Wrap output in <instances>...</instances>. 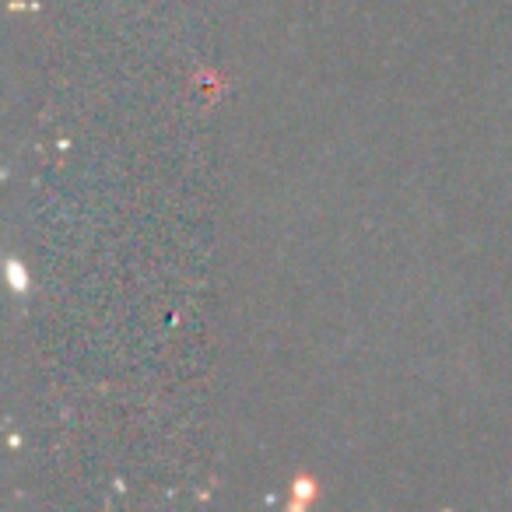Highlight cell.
I'll return each mask as SVG.
<instances>
[{"mask_svg":"<svg viewBox=\"0 0 512 512\" xmlns=\"http://www.w3.org/2000/svg\"><path fill=\"white\" fill-rule=\"evenodd\" d=\"M295 498H292V509H302V505H313L316 502V481L313 477H299V481L292 484Z\"/></svg>","mask_w":512,"mask_h":512,"instance_id":"cell-1","label":"cell"}]
</instances>
